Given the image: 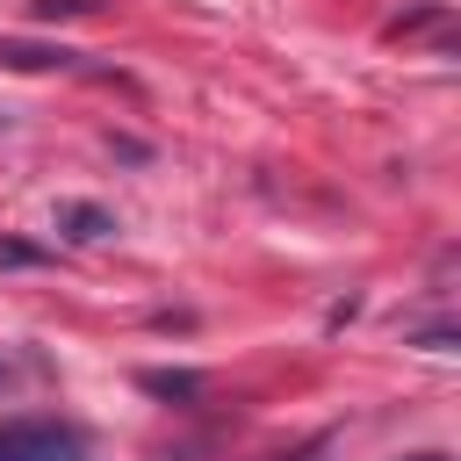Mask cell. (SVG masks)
<instances>
[{
	"label": "cell",
	"mask_w": 461,
	"mask_h": 461,
	"mask_svg": "<svg viewBox=\"0 0 461 461\" xmlns=\"http://www.w3.org/2000/svg\"><path fill=\"white\" fill-rule=\"evenodd\" d=\"M137 382H144L151 396H173V403H194V396H202V375H187V367H144Z\"/></svg>",
	"instance_id": "obj_4"
},
{
	"label": "cell",
	"mask_w": 461,
	"mask_h": 461,
	"mask_svg": "<svg viewBox=\"0 0 461 461\" xmlns=\"http://www.w3.org/2000/svg\"><path fill=\"white\" fill-rule=\"evenodd\" d=\"M36 22H58V14H94V0H29Z\"/></svg>",
	"instance_id": "obj_5"
},
{
	"label": "cell",
	"mask_w": 461,
	"mask_h": 461,
	"mask_svg": "<svg viewBox=\"0 0 461 461\" xmlns=\"http://www.w3.org/2000/svg\"><path fill=\"white\" fill-rule=\"evenodd\" d=\"M58 230H65V238H79V245H94V238H108V230H115V216H108L101 202H58Z\"/></svg>",
	"instance_id": "obj_2"
},
{
	"label": "cell",
	"mask_w": 461,
	"mask_h": 461,
	"mask_svg": "<svg viewBox=\"0 0 461 461\" xmlns=\"http://www.w3.org/2000/svg\"><path fill=\"white\" fill-rule=\"evenodd\" d=\"M411 346H425V353H454V324H425Z\"/></svg>",
	"instance_id": "obj_6"
},
{
	"label": "cell",
	"mask_w": 461,
	"mask_h": 461,
	"mask_svg": "<svg viewBox=\"0 0 461 461\" xmlns=\"http://www.w3.org/2000/svg\"><path fill=\"white\" fill-rule=\"evenodd\" d=\"M403 461H454V454H403Z\"/></svg>",
	"instance_id": "obj_7"
},
{
	"label": "cell",
	"mask_w": 461,
	"mask_h": 461,
	"mask_svg": "<svg viewBox=\"0 0 461 461\" xmlns=\"http://www.w3.org/2000/svg\"><path fill=\"white\" fill-rule=\"evenodd\" d=\"M0 65L7 72H50V65H72V50L65 43H7L0 36Z\"/></svg>",
	"instance_id": "obj_3"
},
{
	"label": "cell",
	"mask_w": 461,
	"mask_h": 461,
	"mask_svg": "<svg viewBox=\"0 0 461 461\" xmlns=\"http://www.w3.org/2000/svg\"><path fill=\"white\" fill-rule=\"evenodd\" d=\"M0 461H86V447L58 418H0Z\"/></svg>",
	"instance_id": "obj_1"
}]
</instances>
